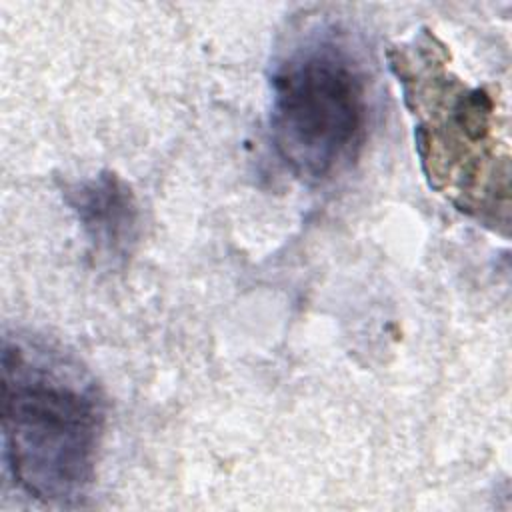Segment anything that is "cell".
Segmentation results:
<instances>
[{"mask_svg": "<svg viewBox=\"0 0 512 512\" xmlns=\"http://www.w3.org/2000/svg\"><path fill=\"white\" fill-rule=\"evenodd\" d=\"M102 402L76 366L22 338L2 344V436L14 482L36 500L70 502L94 480Z\"/></svg>", "mask_w": 512, "mask_h": 512, "instance_id": "cell-1", "label": "cell"}, {"mask_svg": "<svg viewBox=\"0 0 512 512\" xmlns=\"http://www.w3.org/2000/svg\"><path fill=\"white\" fill-rule=\"evenodd\" d=\"M366 116L362 68L340 40L314 36L278 64L270 132L296 176L320 180L346 164L362 142Z\"/></svg>", "mask_w": 512, "mask_h": 512, "instance_id": "cell-2", "label": "cell"}, {"mask_svg": "<svg viewBox=\"0 0 512 512\" xmlns=\"http://www.w3.org/2000/svg\"><path fill=\"white\" fill-rule=\"evenodd\" d=\"M426 48L428 52L420 50L422 68L416 70L404 56L394 60V68L418 114L416 140L430 184L462 198L464 178L480 174L482 164L492 162L496 108L482 88L448 78L436 58L438 50L430 44Z\"/></svg>", "mask_w": 512, "mask_h": 512, "instance_id": "cell-3", "label": "cell"}, {"mask_svg": "<svg viewBox=\"0 0 512 512\" xmlns=\"http://www.w3.org/2000/svg\"><path fill=\"white\" fill-rule=\"evenodd\" d=\"M66 202L76 214L96 256L124 260L138 238V206L132 190L112 172L72 184Z\"/></svg>", "mask_w": 512, "mask_h": 512, "instance_id": "cell-4", "label": "cell"}]
</instances>
